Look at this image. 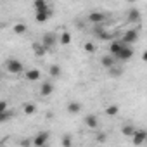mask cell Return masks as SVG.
I'll return each mask as SVG.
<instances>
[{"label": "cell", "instance_id": "1", "mask_svg": "<svg viewBox=\"0 0 147 147\" xmlns=\"http://www.w3.org/2000/svg\"><path fill=\"white\" fill-rule=\"evenodd\" d=\"M5 69L11 75H19V73L24 71V64L19 59H7L5 61Z\"/></svg>", "mask_w": 147, "mask_h": 147}, {"label": "cell", "instance_id": "2", "mask_svg": "<svg viewBox=\"0 0 147 147\" xmlns=\"http://www.w3.org/2000/svg\"><path fill=\"white\" fill-rule=\"evenodd\" d=\"M133 54H135L133 45H123L121 50L114 55V59H116L118 62H126V61H130V59L133 57Z\"/></svg>", "mask_w": 147, "mask_h": 147}, {"label": "cell", "instance_id": "3", "mask_svg": "<svg viewBox=\"0 0 147 147\" xmlns=\"http://www.w3.org/2000/svg\"><path fill=\"white\" fill-rule=\"evenodd\" d=\"M123 43H126V45H133L137 40H138V30L137 28H131V30H126L125 33H123V36L119 38Z\"/></svg>", "mask_w": 147, "mask_h": 147}, {"label": "cell", "instance_id": "4", "mask_svg": "<svg viewBox=\"0 0 147 147\" xmlns=\"http://www.w3.org/2000/svg\"><path fill=\"white\" fill-rule=\"evenodd\" d=\"M42 43H43V47L47 49V50H54V47H55V43H57V35L55 33H45L43 35V38H42Z\"/></svg>", "mask_w": 147, "mask_h": 147}, {"label": "cell", "instance_id": "5", "mask_svg": "<svg viewBox=\"0 0 147 147\" xmlns=\"http://www.w3.org/2000/svg\"><path fill=\"white\" fill-rule=\"evenodd\" d=\"M106 19H107V16L104 12H99V11L88 14V23H92V24H104Z\"/></svg>", "mask_w": 147, "mask_h": 147}, {"label": "cell", "instance_id": "6", "mask_svg": "<svg viewBox=\"0 0 147 147\" xmlns=\"http://www.w3.org/2000/svg\"><path fill=\"white\" fill-rule=\"evenodd\" d=\"M49 131H40V133H36L35 137H33V140H31V144L33 145H36V147H43L47 142H49Z\"/></svg>", "mask_w": 147, "mask_h": 147}, {"label": "cell", "instance_id": "7", "mask_svg": "<svg viewBox=\"0 0 147 147\" xmlns=\"http://www.w3.org/2000/svg\"><path fill=\"white\" fill-rule=\"evenodd\" d=\"M131 138H133V144L135 145H142L145 140H147V131L145 130H142V128H135V131H133V135H131Z\"/></svg>", "mask_w": 147, "mask_h": 147}, {"label": "cell", "instance_id": "8", "mask_svg": "<svg viewBox=\"0 0 147 147\" xmlns=\"http://www.w3.org/2000/svg\"><path fill=\"white\" fill-rule=\"evenodd\" d=\"M40 78H42V73L36 67H31V69H26L24 71V80L26 82H38Z\"/></svg>", "mask_w": 147, "mask_h": 147}, {"label": "cell", "instance_id": "9", "mask_svg": "<svg viewBox=\"0 0 147 147\" xmlns=\"http://www.w3.org/2000/svg\"><path fill=\"white\" fill-rule=\"evenodd\" d=\"M52 94H54V83H52L50 80L43 82L42 87H40V95H42V97H50Z\"/></svg>", "mask_w": 147, "mask_h": 147}, {"label": "cell", "instance_id": "10", "mask_svg": "<svg viewBox=\"0 0 147 147\" xmlns=\"http://www.w3.org/2000/svg\"><path fill=\"white\" fill-rule=\"evenodd\" d=\"M50 18H52V9H49V11H42V12H35V21L40 23V24L47 23Z\"/></svg>", "mask_w": 147, "mask_h": 147}, {"label": "cell", "instance_id": "11", "mask_svg": "<svg viewBox=\"0 0 147 147\" xmlns=\"http://www.w3.org/2000/svg\"><path fill=\"white\" fill-rule=\"evenodd\" d=\"M100 64H102V67L109 69L111 66L118 64V61L114 59V55H113V54H107V55H102V57H100Z\"/></svg>", "mask_w": 147, "mask_h": 147}, {"label": "cell", "instance_id": "12", "mask_svg": "<svg viewBox=\"0 0 147 147\" xmlns=\"http://www.w3.org/2000/svg\"><path fill=\"white\" fill-rule=\"evenodd\" d=\"M83 121H85V125H87L88 128H92V130H95V128L99 126V118H97L95 114H87Z\"/></svg>", "mask_w": 147, "mask_h": 147}, {"label": "cell", "instance_id": "13", "mask_svg": "<svg viewBox=\"0 0 147 147\" xmlns=\"http://www.w3.org/2000/svg\"><path fill=\"white\" fill-rule=\"evenodd\" d=\"M126 19H128V23H140L142 14H140V11H138V9H130V12H128Z\"/></svg>", "mask_w": 147, "mask_h": 147}, {"label": "cell", "instance_id": "14", "mask_svg": "<svg viewBox=\"0 0 147 147\" xmlns=\"http://www.w3.org/2000/svg\"><path fill=\"white\" fill-rule=\"evenodd\" d=\"M123 45H126V43H123L121 40H113V42H111V45H109V54L116 55V54L121 50V47H123Z\"/></svg>", "mask_w": 147, "mask_h": 147}, {"label": "cell", "instance_id": "15", "mask_svg": "<svg viewBox=\"0 0 147 147\" xmlns=\"http://www.w3.org/2000/svg\"><path fill=\"white\" fill-rule=\"evenodd\" d=\"M33 7H35V12H42V11H49V4L47 0H35L33 2Z\"/></svg>", "mask_w": 147, "mask_h": 147}, {"label": "cell", "instance_id": "16", "mask_svg": "<svg viewBox=\"0 0 147 147\" xmlns=\"http://www.w3.org/2000/svg\"><path fill=\"white\" fill-rule=\"evenodd\" d=\"M95 36H97L99 40H102V42H109V40H113V38H114V35H113V33H109L106 28H102L99 33H95Z\"/></svg>", "mask_w": 147, "mask_h": 147}, {"label": "cell", "instance_id": "17", "mask_svg": "<svg viewBox=\"0 0 147 147\" xmlns=\"http://www.w3.org/2000/svg\"><path fill=\"white\" fill-rule=\"evenodd\" d=\"M71 40H73V36H71V33H69V31H62V33L57 36V42H59L61 45H69V43H71Z\"/></svg>", "mask_w": 147, "mask_h": 147}, {"label": "cell", "instance_id": "18", "mask_svg": "<svg viewBox=\"0 0 147 147\" xmlns=\"http://www.w3.org/2000/svg\"><path fill=\"white\" fill-rule=\"evenodd\" d=\"M36 111H38V107H36L35 102H26V104H23V113H24V114L31 116V114H35Z\"/></svg>", "mask_w": 147, "mask_h": 147}, {"label": "cell", "instance_id": "19", "mask_svg": "<svg viewBox=\"0 0 147 147\" xmlns=\"http://www.w3.org/2000/svg\"><path fill=\"white\" fill-rule=\"evenodd\" d=\"M80 111H82V104H80V102L71 100V102L67 104V113H69V114H78Z\"/></svg>", "mask_w": 147, "mask_h": 147}, {"label": "cell", "instance_id": "20", "mask_svg": "<svg viewBox=\"0 0 147 147\" xmlns=\"http://www.w3.org/2000/svg\"><path fill=\"white\" fill-rule=\"evenodd\" d=\"M33 52H35V55H36V57H43L49 50L43 47V43H33Z\"/></svg>", "mask_w": 147, "mask_h": 147}, {"label": "cell", "instance_id": "21", "mask_svg": "<svg viewBox=\"0 0 147 147\" xmlns=\"http://www.w3.org/2000/svg\"><path fill=\"white\" fill-rule=\"evenodd\" d=\"M106 116H109V118H114V116H118L119 114V106H116V104H111V106H107L106 107Z\"/></svg>", "mask_w": 147, "mask_h": 147}, {"label": "cell", "instance_id": "22", "mask_svg": "<svg viewBox=\"0 0 147 147\" xmlns=\"http://www.w3.org/2000/svg\"><path fill=\"white\" fill-rule=\"evenodd\" d=\"M109 75H111V76H114V78H118V76H121V75H123V67L119 66V62L109 67Z\"/></svg>", "mask_w": 147, "mask_h": 147}, {"label": "cell", "instance_id": "23", "mask_svg": "<svg viewBox=\"0 0 147 147\" xmlns=\"http://www.w3.org/2000/svg\"><path fill=\"white\" fill-rule=\"evenodd\" d=\"M12 31H14L16 35H24V33L28 31V26H26L24 23H16V24L12 26Z\"/></svg>", "mask_w": 147, "mask_h": 147}, {"label": "cell", "instance_id": "24", "mask_svg": "<svg viewBox=\"0 0 147 147\" xmlns=\"http://www.w3.org/2000/svg\"><path fill=\"white\" fill-rule=\"evenodd\" d=\"M49 75H50V78H59L61 76V67H59V64H50Z\"/></svg>", "mask_w": 147, "mask_h": 147}, {"label": "cell", "instance_id": "25", "mask_svg": "<svg viewBox=\"0 0 147 147\" xmlns=\"http://www.w3.org/2000/svg\"><path fill=\"white\" fill-rule=\"evenodd\" d=\"M14 116V113L12 111H9V109H5V111H0V123H7V121H11V118Z\"/></svg>", "mask_w": 147, "mask_h": 147}, {"label": "cell", "instance_id": "26", "mask_svg": "<svg viewBox=\"0 0 147 147\" xmlns=\"http://www.w3.org/2000/svg\"><path fill=\"white\" fill-rule=\"evenodd\" d=\"M133 131H135V126H133V125H125V126L121 128V133H123L125 137H131Z\"/></svg>", "mask_w": 147, "mask_h": 147}, {"label": "cell", "instance_id": "27", "mask_svg": "<svg viewBox=\"0 0 147 147\" xmlns=\"http://www.w3.org/2000/svg\"><path fill=\"white\" fill-rule=\"evenodd\" d=\"M83 49H85V52H87V54H94V52L97 50V45H95V43H92V42H87V43L83 45Z\"/></svg>", "mask_w": 147, "mask_h": 147}, {"label": "cell", "instance_id": "28", "mask_svg": "<svg viewBox=\"0 0 147 147\" xmlns=\"http://www.w3.org/2000/svg\"><path fill=\"white\" fill-rule=\"evenodd\" d=\"M61 144H62L64 147H71V144H73V140H71V137H69V135H64V137L61 138Z\"/></svg>", "mask_w": 147, "mask_h": 147}, {"label": "cell", "instance_id": "29", "mask_svg": "<svg viewBox=\"0 0 147 147\" xmlns=\"http://www.w3.org/2000/svg\"><path fill=\"white\" fill-rule=\"evenodd\" d=\"M9 109V102L7 100H0V111H5Z\"/></svg>", "mask_w": 147, "mask_h": 147}, {"label": "cell", "instance_id": "30", "mask_svg": "<svg viewBox=\"0 0 147 147\" xmlns=\"http://www.w3.org/2000/svg\"><path fill=\"white\" fill-rule=\"evenodd\" d=\"M97 140H99V142H106V140H107V135H106V133H100V135H97Z\"/></svg>", "mask_w": 147, "mask_h": 147}, {"label": "cell", "instance_id": "31", "mask_svg": "<svg viewBox=\"0 0 147 147\" xmlns=\"http://www.w3.org/2000/svg\"><path fill=\"white\" fill-rule=\"evenodd\" d=\"M23 145H31V140H21Z\"/></svg>", "mask_w": 147, "mask_h": 147}, {"label": "cell", "instance_id": "32", "mask_svg": "<svg viewBox=\"0 0 147 147\" xmlns=\"http://www.w3.org/2000/svg\"><path fill=\"white\" fill-rule=\"evenodd\" d=\"M128 2H130V4H135V2H137V0H128Z\"/></svg>", "mask_w": 147, "mask_h": 147}]
</instances>
